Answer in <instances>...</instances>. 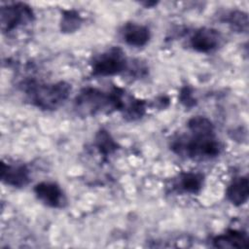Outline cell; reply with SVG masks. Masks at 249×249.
<instances>
[{"mask_svg":"<svg viewBox=\"0 0 249 249\" xmlns=\"http://www.w3.org/2000/svg\"><path fill=\"white\" fill-rule=\"evenodd\" d=\"M124 94L125 91L117 87L108 92L96 88H86L77 95L75 108L83 116H94L113 110L121 111Z\"/></svg>","mask_w":249,"mask_h":249,"instance_id":"6da1fadb","label":"cell"},{"mask_svg":"<svg viewBox=\"0 0 249 249\" xmlns=\"http://www.w3.org/2000/svg\"><path fill=\"white\" fill-rule=\"evenodd\" d=\"M190 133V135L180 136L172 142L173 152L194 160H208L220 154L222 147L215 133Z\"/></svg>","mask_w":249,"mask_h":249,"instance_id":"7a4b0ae2","label":"cell"},{"mask_svg":"<svg viewBox=\"0 0 249 249\" xmlns=\"http://www.w3.org/2000/svg\"><path fill=\"white\" fill-rule=\"evenodd\" d=\"M71 91V86L65 82L53 84H30L26 89L30 101L38 108L54 110L64 103Z\"/></svg>","mask_w":249,"mask_h":249,"instance_id":"3957f363","label":"cell"},{"mask_svg":"<svg viewBox=\"0 0 249 249\" xmlns=\"http://www.w3.org/2000/svg\"><path fill=\"white\" fill-rule=\"evenodd\" d=\"M126 58L124 53L117 47L96 55L91 62V70L97 76H112L124 71Z\"/></svg>","mask_w":249,"mask_h":249,"instance_id":"277c9868","label":"cell"},{"mask_svg":"<svg viewBox=\"0 0 249 249\" xmlns=\"http://www.w3.org/2000/svg\"><path fill=\"white\" fill-rule=\"evenodd\" d=\"M33 13L30 7L22 3L10 4L1 8V28L3 31H12L18 25L31 20Z\"/></svg>","mask_w":249,"mask_h":249,"instance_id":"5b68a950","label":"cell"},{"mask_svg":"<svg viewBox=\"0 0 249 249\" xmlns=\"http://www.w3.org/2000/svg\"><path fill=\"white\" fill-rule=\"evenodd\" d=\"M34 193L41 202L50 207H62L66 201L61 188L53 182L38 183L34 187Z\"/></svg>","mask_w":249,"mask_h":249,"instance_id":"8992f818","label":"cell"},{"mask_svg":"<svg viewBox=\"0 0 249 249\" xmlns=\"http://www.w3.org/2000/svg\"><path fill=\"white\" fill-rule=\"evenodd\" d=\"M221 41L218 30L210 27H202L196 30L191 38L192 48L198 53H209L215 50Z\"/></svg>","mask_w":249,"mask_h":249,"instance_id":"52a82bcc","label":"cell"},{"mask_svg":"<svg viewBox=\"0 0 249 249\" xmlns=\"http://www.w3.org/2000/svg\"><path fill=\"white\" fill-rule=\"evenodd\" d=\"M1 179L12 187L21 188L30 181V171L24 164L1 163Z\"/></svg>","mask_w":249,"mask_h":249,"instance_id":"ba28073f","label":"cell"},{"mask_svg":"<svg viewBox=\"0 0 249 249\" xmlns=\"http://www.w3.org/2000/svg\"><path fill=\"white\" fill-rule=\"evenodd\" d=\"M124 41L131 47H143L150 40V30L147 26L135 22H129L124 25L122 30Z\"/></svg>","mask_w":249,"mask_h":249,"instance_id":"9c48e42d","label":"cell"},{"mask_svg":"<svg viewBox=\"0 0 249 249\" xmlns=\"http://www.w3.org/2000/svg\"><path fill=\"white\" fill-rule=\"evenodd\" d=\"M227 198L235 206L244 204L249 196V182L246 176L234 178L226 191Z\"/></svg>","mask_w":249,"mask_h":249,"instance_id":"30bf717a","label":"cell"},{"mask_svg":"<svg viewBox=\"0 0 249 249\" xmlns=\"http://www.w3.org/2000/svg\"><path fill=\"white\" fill-rule=\"evenodd\" d=\"M213 244L218 248H247L249 245L247 234L236 230H230L217 235L213 239Z\"/></svg>","mask_w":249,"mask_h":249,"instance_id":"8fae6325","label":"cell"},{"mask_svg":"<svg viewBox=\"0 0 249 249\" xmlns=\"http://www.w3.org/2000/svg\"><path fill=\"white\" fill-rule=\"evenodd\" d=\"M203 181H204V177L201 173L185 172L179 176L178 186L180 190L186 193L196 194L201 190Z\"/></svg>","mask_w":249,"mask_h":249,"instance_id":"7c38bea8","label":"cell"},{"mask_svg":"<svg viewBox=\"0 0 249 249\" xmlns=\"http://www.w3.org/2000/svg\"><path fill=\"white\" fill-rule=\"evenodd\" d=\"M122 112L126 119L130 121L137 120L145 113V102L133 96L124 95Z\"/></svg>","mask_w":249,"mask_h":249,"instance_id":"4fadbf2b","label":"cell"},{"mask_svg":"<svg viewBox=\"0 0 249 249\" xmlns=\"http://www.w3.org/2000/svg\"><path fill=\"white\" fill-rule=\"evenodd\" d=\"M188 129L192 133L212 134L215 133L214 125L209 119L203 116H196L189 120Z\"/></svg>","mask_w":249,"mask_h":249,"instance_id":"5bb4252c","label":"cell"},{"mask_svg":"<svg viewBox=\"0 0 249 249\" xmlns=\"http://www.w3.org/2000/svg\"><path fill=\"white\" fill-rule=\"evenodd\" d=\"M96 147L103 155H110L117 150V143L114 141L110 133L106 130L101 129L95 136Z\"/></svg>","mask_w":249,"mask_h":249,"instance_id":"9a60e30c","label":"cell"},{"mask_svg":"<svg viewBox=\"0 0 249 249\" xmlns=\"http://www.w3.org/2000/svg\"><path fill=\"white\" fill-rule=\"evenodd\" d=\"M226 21L235 31L247 32L248 30V16L244 12L231 11L228 14Z\"/></svg>","mask_w":249,"mask_h":249,"instance_id":"2e32d148","label":"cell"},{"mask_svg":"<svg viewBox=\"0 0 249 249\" xmlns=\"http://www.w3.org/2000/svg\"><path fill=\"white\" fill-rule=\"evenodd\" d=\"M82 18L75 11L64 12L61 19V30L63 32H73L80 27Z\"/></svg>","mask_w":249,"mask_h":249,"instance_id":"e0dca14e","label":"cell"},{"mask_svg":"<svg viewBox=\"0 0 249 249\" xmlns=\"http://www.w3.org/2000/svg\"><path fill=\"white\" fill-rule=\"evenodd\" d=\"M181 100L182 102H184L187 106L190 105V103H194V98L192 96L191 91L186 88L181 91Z\"/></svg>","mask_w":249,"mask_h":249,"instance_id":"ac0fdd59","label":"cell"}]
</instances>
